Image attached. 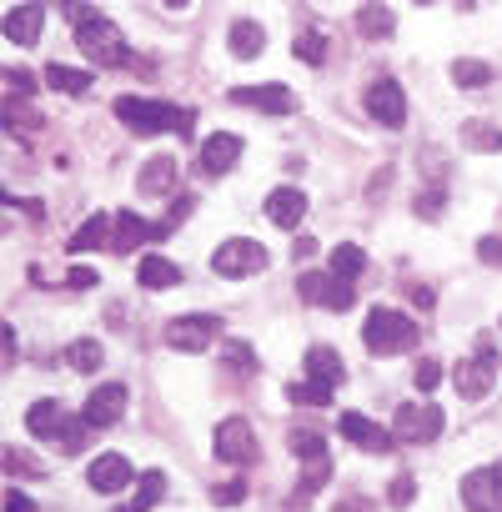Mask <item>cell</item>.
I'll list each match as a JSON object with an SVG mask.
<instances>
[{"label":"cell","instance_id":"6da1fadb","mask_svg":"<svg viewBox=\"0 0 502 512\" xmlns=\"http://www.w3.org/2000/svg\"><path fill=\"white\" fill-rule=\"evenodd\" d=\"M116 116H121V126H131L136 136H161V131L191 136V126H196L191 111L166 106V101H146V96H121V101H116Z\"/></svg>","mask_w":502,"mask_h":512},{"label":"cell","instance_id":"7a4b0ae2","mask_svg":"<svg viewBox=\"0 0 502 512\" xmlns=\"http://www.w3.org/2000/svg\"><path fill=\"white\" fill-rule=\"evenodd\" d=\"M66 16H71V26H76L81 51H86L96 66H116V61H126V41H121V31H116L96 6H66Z\"/></svg>","mask_w":502,"mask_h":512},{"label":"cell","instance_id":"3957f363","mask_svg":"<svg viewBox=\"0 0 502 512\" xmlns=\"http://www.w3.org/2000/svg\"><path fill=\"white\" fill-rule=\"evenodd\" d=\"M362 342H367L372 357H397V352H412V347L422 342V332H417V322H412L407 312H397V307H372V312H367V327H362Z\"/></svg>","mask_w":502,"mask_h":512},{"label":"cell","instance_id":"277c9868","mask_svg":"<svg viewBox=\"0 0 502 512\" xmlns=\"http://www.w3.org/2000/svg\"><path fill=\"white\" fill-rule=\"evenodd\" d=\"M267 262H272V251L262 246V241H251V236H231V241H221L216 251H211V272L216 277H257V272H267Z\"/></svg>","mask_w":502,"mask_h":512},{"label":"cell","instance_id":"5b68a950","mask_svg":"<svg viewBox=\"0 0 502 512\" xmlns=\"http://www.w3.org/2000/svg\"><path fill=\"white\" fill-rule=\"evenodd\" d=\"M492 382H497V352H492V342H482L477 357H462V362L452 367V387H457V397H467V402H482V397L492 392Z\"/></svg>","mask_w":502,"mask_h":512},{"label":"cell","instance_id":"8992f818","mask_svg":"<svg viewBox=\"0 0 502 512\" xmlns=\"http://www.w3.org/2000/svg\"><path fill=\"white\" fill-rule=\"evenodd\" d=\"M211 452L231 467H246V462H257V432H251L246 417H226V422H216Z\"/></svg>","mask_w":502,"mask_h":512},{"label":"cell","instance_id":"52a82bcc","mask_svg":"<svg viewBox=\"0 0 502 512\" xmlns=\"http://www.w3.org/2000/svg\"><path fill=\"white\" fill-rule=\"evenodd\" d=\"M297 292L307 307H327V312H352V302H357V292L347 282H337L332 272H302Z\"/></svg>","mask_w":502,"mask_h":512},{"label":"cell","instance_id":"ba28073f","mask_svg":"<svg viewBox=\"0 0 502 512\" xmlns=\"http://www.w3.org/2000/svg\"><path fill=\"white\" fill-rule=\"evenodd\" d=\"M216 332H221V317H206V312L201 317H171L166 322V347L196 357V352H206L216 342Z\"/></svg>","mask_w":502,"mask_h":512},{"label":"cell","instance_id":"9c48e42d","mask_svg":"<svg viewBox=\"0 0 502 512\" xmlns=\"http://www.w3.org/2000/svg\"><path fill=\"white\" fill-rule=\"evenodd\" d=\"M367 116H372L377 126L397 131V126L407 121V91H402V86H397L392 76L372 81V86H367Z\"/></svg>","mask_w":502,"mask_h":512},{"label":"cell","instance_id":"30bf717a","mask_svg":"<svg viewBox=\"0 0 502 512\" xmlns=\"http://www.w3.org/2000/svg\"><path fill=\"white\" fill-rule=\"evenodd\" d=\"M437 432H442V412H437V407L407 402V407H397V417H392V437H397V442L422 447V442H432Z\"/></svg>","mask_w":502,"mask_h":512},{"label":"cell","instance_id":"8fae6325","mask_svg":"<svg viewBox=\"0 0 502 512\" xmlns=\"http://www.w3.org/2000/svg\"><path fill=\"white\" fill-rule=\"evenodd\" d=\"M231 101H236V106H251V111H272V116H292V111L302 106L297 91L282 86V81H272V86H236Z\"/></svg>","mask_w":502,"mask_h":512},{"label":"cell","instance_id":"7c38bea8","mask_svg":"<svg viewBox=\"0 0 502 512\" xmlns=\"http://www.w3.org/2000/svg\"><path fill=\"white\" fill-rule=\"evenodd\" d=\"M337 432L347 437V442H357L362 452H372V457H382V452H392V427H377L372 417H362V412H342L337 417Z\"/></svg>","mask_w":502,"mask_h":512},{"label":"cell","instance_id":"4fadbf2b","mask_svg":"<svg viewBox=\"0 0 502 512\" xmlns=\"http://www.w3.org/2000/svg\"><path fill=\"white\" fill-rule=\"evenodd\" d=\"M121 412H126V387L121 382H101L81 407L86 427H111V422H121Z\"/></svg>","mask_w":502,"mask_h":512},{"label":"cell","instance_id":"5bb4252c","mask_svg":"<svg viewBox=\"0 0 502 512\" xmlns=\"http://www.w3.org/2000/svg\"><path fill=\"white\" fill-rule=\"evenodd\" d=\"M241 151H246V141H241L236 131H216V136H206V146H201V171H206V176H226V171L241 161Z\"/></svg>","mask_w":502,"mask_h":512},{"label":"cell","instance_id":"9a60e30c","mask_svg":"<svg viewBox=\"0 0 502 512\" xmlns=\"http://www.w3.org/2000/svg\"><path fill=\"white\" fill-rule=\"evenodd\" d=\"M462 502H467L472 512H502V477H497L492 467L467 472V477H462Z\"/></svg>","mask_w":502,"mask_h":512},{"label":"cell","instance_id":"2e32d148","mask_svg":"<svg viewBox=\"0 0 502 512\" xmlns=\"http://www.w3.org/2000/svg\"><path fill=\"white\" fill-rule=\"evenodd\" d=\"M166 226H151L146 216H136V211H116V226H111V251H136L141 241H151V236H161Z\"/></svg>","mask_w":502,"mask_h":512},{"label":"cell","instance_id":"e0dca14e","mask_svg":"<svg viewBox=\"0 0 502 512\" xmlns=\"http://www.w3.org/2000/svg\"><path fill=\"white\" fill-rule=\"evenodd\" d=\"M26 427H31V437H56V442H61L66 427H71V412L46 397V402H31V407H26Z\"/></svg>","mask_w":502,"mask_h":512},{"label":"cell","instance_id":"ac0fdd59","mask_svg":"<svg viewBox=\"0 0 502 512\" xmlns=\"http://www.w3.org/2000/svg\"><path fill=\"white\" fill-rule=\"evenodd\" d=\"M86 482H91L96 492H121V487L131 482V462H126L121 452H101V457L86 467Z\"/></svg>","mask_w":502,"mask_h":512},{"label":"cell","instance_id":"d6986e66","mask_svg":"<svg viewBox=\"0 0 502 512\" xmlns=\"http://www.w3.org/2000/svg\"><path fill=\"white\" fill-rule=\"evenodd\" d=\"M41 26H46V11L41 6H11L6 11V41L11 46H36L41 41Z\"/></svg>","mask_w":502,"mask_h":512},{"label":"cell","instance_id":"ffe728a7","mask_svg":"<svg viewBox=\"0 0 502 512\" xmlns=\"http://www.w3.org/2000/svg\"><path fill=\"white\" fill-rule=\"evenodd\" d=\"M267 216H272L277 226L297 231V226H302V216H307V196H302L297 186H282V191H272V196H267Z\"/></svg>","mask_w":502,"mask_h":512},{"label":"cell","instance_id":"44dd1931","mask_svg":"<svg viewBox=\"0 0 502 512\" xmlns=\"http://www.w3.org/2000/svg\"><path fill=\"white\" fill-rule=\"evenodd\" d=\"M307 382H322V387H342L347 382V367H342V357L332 352V347H307Z\"/></svg>","mask_w":502,"mask_h":512},{"label":"cell","instance_id":"7402d4cb","mask_svg":"<svg viewBox=\"0 0 502 512\" xmlns=\"http://www.w3.org/2000/svg\"><path fill=\"white\" fill-rule=\"evenodd\" d=\"M226 46H231V56H236V61H257V56L267 51V31H262L257 21H231Z\"/></svg>","mask_w":502,"mask_h":512},{"label":"cell","instance_id":"603a6c76","mask_svg":"<svg viewBox=\"0 0 502 512\" xmlns=\"http://www.w3.org/2000/svg\"><path fill=\"white\" fill-rule=\"evenodd\" d=\"M171 186H176V161L171 156H151L141 166V176H136V191L141 196H166Z\"/></svg>","mask_w":502,"mask_h":512},{"label":"cell","instance_id":"cb8c5ba5","mask_svg":"<svg viewBox=\"0 0 502 512\" xmlns=\"http://www.w3.org/2000/svg\"><path fill=\"white\" fill-rule=\"evenodd\" d=\"M136 282H141V287H151V292H166V287H176V282H181V267L151 251V256H141V267H136Z\"/></svg>","mask_w":502,"mask_h":512},{"label":"cell","instance_id":"d4e9b609","mask_svg":"<svg viewBox=\"0 0 502 512\" xmlns=\"http://www.w3.org/2000/svg\"><path fill=\"white\" fill-rule=\"evenodd\" d=\"M362 272H367V251H362L357 241H342V246L332 251V277L352 287V282H357Z\"/></svg>","mask_w":502,"mask_h":512},{"label":"cell","instance_id":"484cf974","mask_svg":"<svg viewBox=\"0 0 502 512\" xmlns=\"http://www.w3.org/2000/svg\"><path fill=\"white\" fill-rule=\"evenodd\" d=\"M46 86L51 91H61V96H86L91 91V71H81V66H46Z\"/></svg>","mask_w":502,"mask_h":512},{"label":"cell","instance_id":"4316f807","mask_svg":"<svg viewBox=\"0 0 502 512\" xmlns=\"http://www.w3.org/2000/svg\"><path fill=\"white\" fill-rule=\"evenodd\" d=\"M161 497H166V472H141L136 497H131V502H121L116 512H146V507H156Z\"/></svg>","mask_w":502,"mask_h":512},{"label":"cell","instance_id":"83f0119b","mask_svg":"<svg viewBox=\"0 0 502 512\" xmlns=\"http://www.w3.org/2000/svg\"><path fill=\"white\" fill-rule=\"evenodd\" d=\"M462 146L467 151H482V156H497L502 151V131L492 121H467L462 126Z\"/></svg>","mask_w":502,"mask_h":512},{"label":"cell","instance_id":"f1b7e54d","mask_svg":"<svg viewBox=\"0 0 502 512\" xmlns=\"http://www.w3.org/2000/svg\"><path fill=\"white\" fill-rule=\"evenodd\" d=\"M357 31H362L367 41H387V36L397 31V21H392L387 6H362V11H357Z\"/></svg>","mask_w":502,"mask_h":512},{"label":"cell","instance_id":"f546056e","mask_svg":"<svg viewBox=\"0 0 502 512\" xmlns=\"http://www.w3.org/2000/svg\"><path fill=\"white\" fill-rule=\"evenodd\" d=\"M111 226H116V216H111V211H96V216H91V221H86V226L71 236V251H96V246L111 236Z\"/></svg>","mask_w":502,"mask_h":512},{"label":"cell","instance_id":"4dcf8cb0","mask_svg":"<svg viewBox=\"0 0 502 512\" xmlns=\"http://www.w3.org/2000/svg\"><path fill=\"white\" fill-rule=\"evenodd\" d=\"M101 362H106V352H101V342H91V337H81V342L66 347V367H71V372H101Z\"/></svg>","mask_w":502,"mask_h":512},{"label":"cell","instance_id":"1f68e13d","mask_svg":"<svg viewBox=\"0 0 502 512\" xmlns=\"http://www.w3.org/2000/svg\"><path fill=\"white\" fill-rule=\"evenodd\" d=\"M221 367H226V372H236V377H251V372H262L257 352H251L246 342H226V347H221Z\"/></svg>","mask_w":502,"mask_h":512},{"label":"cell","instance_id":"d6a6232c","mask_svg":"<svg viewBox=\"0 0 502 512\" xmlns=\"http://www.w3.org/2000/svg\"><path fill=\"white\" fill-rule=\"evenodd\" d=\"M332 397H337V392L322 387V382H292V387H287V402H292V407H332Z\"/></svg>","mask_w":502,"mask_h":512},{"label":"cell","instance_id":"836d02e7","mask_svg":"<svg viewBox=\"0 0 502 512\" xmlns=\"http://www.w3.org/2000/svg\"><path fill=\"white\" fill-rule=\"evenodd\" d=\"M292 452L302 457V462H312V457H327V437L317 432V427H292Z\"/></svg>","mask_w":502,"mask_h":512},{"label":"cell","instance_id":"e575fe53","mask_svg":"<svg viewBox=\"0 0 502 512\" xmlns=\"http://www.w3.org/2000/svg\"><path fill=\"white\" fill-rule=\"evenodd\" d=\"M452 81H457L462 91L487 86V81H492V66H487V61H467V56H462V61H452Z\"/></svg>","mask_w":502,"mask_h":512},{"label":"cell","instance_id":"d590c367","mask_svg":"<svg viewBox=\"0 0 502 512\" xmlns=\"http://www.w3.org/2000/svg\"><path fill=\"white\" fill-rule=\"evenodd\" d=\"M297 61L322 66V61H327V36H322V31H302V36H297Z\"/></svg>","mask_w":502,"mask_h":512},{"label":"cell","instance_id":"8d00e7d4","mask_svg":"<svg viewBox=\"0 0 502 512\" xmlns=\"http://www.w3.org/2000/svg\"><path fill=\"white\" fill-rule=\"evenodd\" d=\"M442 377H447V367H442L437 357H422V362H417V372H412V387H417V392H437V387H442Z\"/></svg>","mask_w":502,"mask_h":512},{"label":"cell","instance_id":"74e56055","mask_svg":"<svg viewBox=\"0 0 502 512\" xmlns=\"http://www.w3.org/2000/svg\"><path fill=\"white\" fill-rule=\"evenodd\" d=\"M327 477H332V457H312V462H302V492L327 487Z\"/></svg>","mask_w":502,"mask_h":512},{"label":"cell","instance_id":"f35d334b","mask_svg":"<svg viewBox=\"0 0 502 512\" xmlns=\"http://www.w3.org/2000/svg\"><path fill=\"white\" fill-rule=\"evenodd\" d=\"M412 497H417V477H412V472L392 477V487H387V502H392V507H412Z\"/></svg>","mask_w":502,"mask_h":512},{"label":"cell","instance_id":"ab89813d","mask_svg":"<svg viewBox=\"0 0 502 512\" xmlns=\"http://www.w3.org/2000/svg\"><path fill=\"white\" fill-rule=\"evenodd\" d=\"M211 502H216V507H236V502H246V482H236V477H231V482H216V487H211Z\"/></svg>","mask_w":502,"mask_h":512},{"label":"cell","instance_id":"60d3db41","mask_svg":"<svg viewBox=\"0 0 502 512\" xmlns=\"http://www.w3.org/2000/svg\"><path fill=\"white\" fill-rule=\"evenodd\" d=\"M412 206H417V216H422V221H437V216H442V206H447V196H442V191H422Z\"/></svg>","mask_w":502,"mask_h":512},{"label":"cell","instance_id":"b9f144b4","mask_svg":"<svg viewBox=\"0 0 502 512\" xmlns=\"http://www.w3.org/2000/svg\"><path fill=\"white\" fill-rule=\"evenodd\" d=\"M477 262L502 267V236H482V241H477Z\"/></svg>","mask_w":502,"mask_h":512},{"label":"cell","instance_id":"7bdbcfd3","mask_svg":"<svg viewBox=\"0 0 502 512\" xmlns=\"http://www.w3.org/2000/svg\"><path fill=\"white\" fill-rule=\"evenodd\" d=\"M6 467H11V472H31V477H41V472H46L41 462H26L16 447H6Z\"/></svg>","mask_w":502,"mask_h":512},{"label":"cell","instance_id":"ee69618b","mask_svg":"<svg viewBox=\"0 0 502 512\" xmlns=\"http://www.w3.org/2000/svg\"><path fill=\"white\" fill-rule=\"evenodd\" d=\"M6 512H36V502H31V492H21V487H11V492H6Z\"/></svg>","mask_w":502,"mask_h":512},{"label":"cell","instance_id":"f6af8a7d","mask_svg":"<svg viewBox=\"0 0 502 512\" xmlns=\"http://www.w3.org/2000/svg\"><path fill=\"white\" fill-rule=\"evenodd\" d=\"M66 282H71V287H96L101 277H96L91 267H71V277H66Z\"/></svg>","mask_w":502,"mask_h":512},{"label":"cell","instance_id":"bcb514c9","mask_svg":"<svg viewBox=\"0 0 502 512\" xmlns=\"http://www.w3.org/2000/svg\"><path fill=\"white\" fill-rule=\"evenodd\" d=\"M312 251H322V246H317V236H297V246H292V256H297V262H307Z\"/></svg>","mask_w":502,"mask_h":512},{"label":"cell","instance_id":"7dc6e473","mask_svg":"<svg viewBox=\"0 0 502 512\" xmlns=\"http://www.w3.org/2000/svg\"><path fill=\"white\" fill-rule=\"evenodd\" d=\"M332 512H372V507H367V502H362V497H352V502H337V507H332Z\"/></svg>","mask_w":502,"mask_h":512},{"label":"cell","instance_id":"c3c4849f","mask_svg":"<svg viewBox=\"0 0 502 512\" xmlns=\"http://www.w3.org/2000/svg\"><path fill=\"white\" fill-rule=\"evenodd\" d=\"M16 362V327H6V367Z\"/></svg>","mask_w":502,"mask_h":512},{"label":"cell","instance_id":"681fc988","mask_svg":"<svg viewBox=\"0 0 502 512\" xmlns=\"http://www.w3.org/2000/svg\"><path fill=\"white\" fill-rule=\"evenodd\" d=\"M492 472H497V477H502V462H497V467H492Z\"/></svg>","mask_w":502,"mask_h":512}]
</instances>
